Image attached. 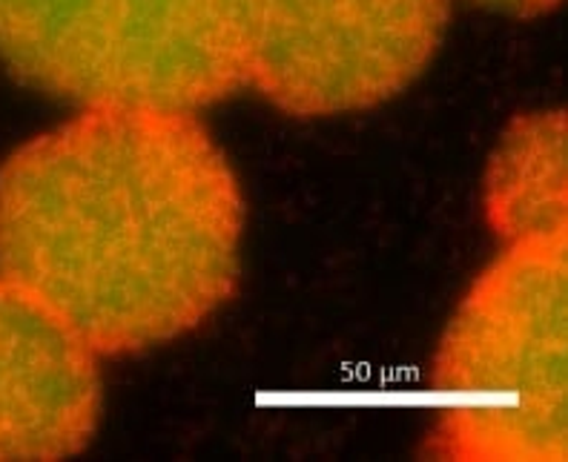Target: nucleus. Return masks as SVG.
<instances>
[{"label":"nucleus","instance_id":"nucleus-1","mask_svg":"<svg viewBox=\"0 0 568 462\" xmlns=\"http://www.w3.org/2000/svg\"><path fill=\"white\" fill-rule=\"evenodd\" d=\"M242 233L236 175L193 112L83 110L0 167V273L98 356L204 322Z\"/></svg>","mask_w":568,"mask_h":462},{"label":"nucleus","instance_id":"nucleus-2","mask_svg":"<svg viewBox=\"0 0 568 462\" xmlns=\"http://www.w3.org/2000/svg\"><path fill=\"white\" fill-rule=\"evenodd\" d=\"M566 233L511 242L459 302L434 359V456L566 460Z\"/></svg>","mask_w":568,"mask_h":462},{"label":"nucleus","instance_id":"nucleus-3","mask_svg":"<svg viewBox=\"0 0 568 462\" xmlns=\"http://www.w3.org/2000/svg\"><path fill=\"white\" fill-rule=\"evenodd\" d=\"M258 0H0V61L83 110L193 112L247 83Z\"/></svg>","mask_w":568,"mask_h":462},{"label":"nucleus","instance_id":"nucleus-4","mask_svg":"<svg viewBox=\"0 0 568 462\" xmlns=\"http://www.w3.org/2000/svg\"><path fill=\"white\" fill-rule=\"evenodd\" d=\"M448 0H258L247 83L291 116L403 92L437 52Z\"/></svg>","mask_w":568,"mask_h":462},{"label":"nucleus","instance_id":"nucleus-5","mask_svg":"<svg viewBox=\"0 0 568 462\" xmlns=\"http://www.w3.org/2000/svg\"><path fill=\"white\" fill-rule=\"evenodd\" d=\"M98 414V353L0 273V460L78 454Z\"/></svg>","mask_w":568,"mask_h":462},{"label":"nucleus","instance_id":"nucleus-6","mask_svg":"<svg viewBox=\"0 0 568 462\" xmlns=\"http://www.w3.org/2000/svg\"><path fill=\"white\" fill-rule=\"evenodd\" d=\"M486 213L506 244L566 233V121L560 110L517 118L486 179Z\"/></svg>","mask_w":568,"mask_h":462},{"label":"nucleus","instance_id":"nucleus-7","mask_svg":"<svg viewBox=\"0 0 568 462\" xmlns=\"http://www.w3.org/2000/svg\"><path fill=\"white\" fill-rule=\"evenodd\" d=\"M474 3L491 12L511 14V18H537V14L551 12L560 0H474Z\"/></svg>","mask_w":568,"mask_h":462}]
</instances>
